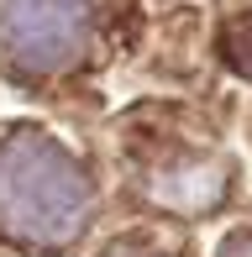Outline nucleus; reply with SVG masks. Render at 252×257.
<instances>
[{"mask_svg": "<svg viewBox=\"0 0 252 257\" xmlns=\"http://www.w3.org/2000/svg\"><path fill=\"white\" fill-rule=\"evenodd\" d=\"M221 58L231 63V74L252 79V21H231L221 32Z\"/></svg>", "mask_w": 252, "mask_h": 257, "instance_id": "7ed1b4c3", "label": "nucleus"}, {"mask_svg": "<svg viewBox=\"0 0 252 257\" xmlns=\"http://www.w3.org/2000/svg\"><path fill=\"white\" fill-rule=\"evenodd\" d=\"M95 215L84 168L42 132L0 142V236L16 247H63Z\"/></svg>", "mask_w": 252, "mask_h": 257, "instance_id": "f257e3e1", "label": "nucleus"}, {"mask_svg": "<svg viewBox=\"0 0 252 257\" xmlns=\"http://www.w3.org/2000/svg\"><path fill=\"white\" fill-rule=\"evenodd\" d=\"M89 37V0H0V63L21 79L63 74Z\"/></svg>", "mask_w": 252, "mask_h": 257, "instance_id": "f03ea898", "label": "nucleus"}, {"mask_svg": "<svg viewBox=\"0 0 252 257\" xmlns=\"http://www.w3.org/2000/svg\"><path fill=\"white\" fill-rule=\"evenodd\" d=\"M110 257H142V252H110Z\"/></svg>", "mask_w": 252, "mask_h": 257, "instance_id": "20e7f679", "label": "nucleus"}]
</instances>
